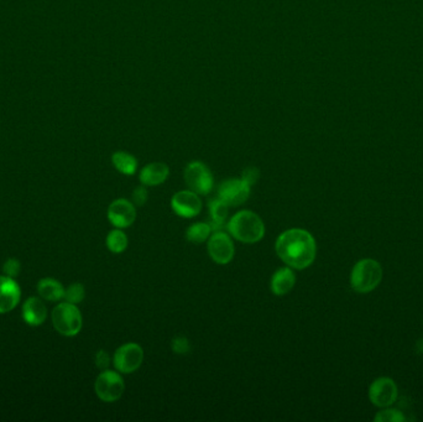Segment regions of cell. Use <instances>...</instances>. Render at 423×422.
Segmentation results:
<instances>
[{
  "label": "cell",
  "mask_w": 423,
  "mask_h": 422,
  "mask_svg": "<svg viewBox=\"0 0 423 422\" xmlns=\"http://www.w3.org/2000/svg\"><path fill=\"white\" fill-rule=\"evenodd\" d=\"M51 317L56 331L65 337L77 336L83 323L82 315L77 306L67 301L56 306Z\"/></svg>",
  "instance_id": "obj_4"
},
{
  "label": "cell",
  "mask_w": 423,
  "mask_h": 422,
  "mask_svg": "<svg viewBox=\"0 0 423 422\" xmlns=\"http://www.w3.org/2000/svg\"><path fill=\"white\" fill-rule=\"evenodd\" d=\"M374 420L376 422H402L406 420V417L397 409H385L378 412Z\"/></svg>",
  "instance_id": "obj_23"
},
{
  "label": "cell",
  "mask_w": 423,
  "mask_h": 422,
  "mask_svg": "<svg viewBox=\"0 0 423 422\" xmlns=\"http://www.w3.org/2000/svg\"><path fill=\"white\" fill-rule=\"evenodd\" d=\"M95 393L100 400L113 403L122 398L125 385L122 375L113 370H103L97 378L95 384Z\"/></svg>",
  "instance_id": "obj_6"
},
{
  "label": "cell",
  "mask_w": 423,
  "mask_h": 422,
  "mask_svg": "<svg viewBox=\"0 0 423 422\" xmlns=\"http://www.w3.org/2000/svg\"><path fill=\"white\" fill-rule=\"evenodd\" d=\"M171 347H173V350L176 354H186L189 350V339L182 337V336L175 337Z\"/></svg>",
  "instance_id": "obj_24"
},
{
  "label": "cell",
  "mask_w": 423,
  "mask_h": 422,
  "mask_svg": "<svg viewBox=\"0 0 423 422\" xmlns=\"http://www.w3.org/2000/svg\"><path fill=\"white\" fill-rule=\"evenodd\" d=\"M84 296H86V290H84L83 285H81V283H72L68 286V289L65 290V299L67 302L73 304V305L79 304L81 301L83 300Z\"/></svg>",
  "instance_id": "obj_22"
},
{
  "label": "cell",
  "mask_w": 423,
  "mask_h": 422,
  "mask_svg": "<svg viewBox=\"0 0 423 422\" xmlns=\"http://www.w3.org/2000/svg\"><path fill=\"white\" fill-rule=\"evenodd\" d=\"M133 202L135 206H144L147 201V189H145V186H139L136 189H134Z\"/></svg>",
  "instance_id": "obj_27"
},
{
  "label": "cell",
  "mask_w": 423,
  "mask_h": 422,
  "mask_svg": "<svg viewBox=\"0 0 423 422\" xmlns=\"http://www.w3.org/2000/svg\"><path fill=\"white\" fill-rule=\"evenodd\" d=\"M278 258L294 269H306L316 259L317 245L310 232L305 229H289L276 240Z\"/></svg>",
  "instance_id": "obj_1"
},
{
  "label": "cell",
  "mask_w": 423,
  "mask_h": 422,
  "mask_svg": "<svg viewBox=\"0 0 423 422\" xmlns=\"http://www.w3.org/2000/svg\"><path fill=\"white\" fill-rule=\"evenodd\" d=\"M22 318L29 326H41L47 318V307L39 297H30L22 305Z\"/></svg>",
  "instance_id": "obj_14"
},
{
  "label": "cell",
  "mask_w": 423,
  "mask_h": 422,
  "mask_svg": "<svg viewBox=\"0 0 423 422\" xmlns=\"http://www.w3.org/2000/svg\"><path fill=\"white\" fill-rule=\"evenodd\" d=\"M208 253L217 264L225 265L233 259V240L228 234L217 232L208 239Z\"/></svg>",
  "instance_id": "obj_10"
},
{
  "label": "cell",
  "mask_w": 423,
  "mask_h": 422,
  "mask_svg": "<svg viewBox=\"0 0 423 422\" xmlns=\"http://www.w3.org/2000/svg\"><path fill=\"white\" fill-rule=\"evenodd\" d=\"M229 233L243 243H256L264 238L265 226L262 218L251 211H240L228 222Z\"/></svg>",
  "instance_id": "obj_2"
},
{
  "label": "cell",
  "mask_w": 423,
  "mask_h": 422,
  "mask_svg": "<svg viewBox=\"0 0 423 422\" xmlns=\"http://www.w3.org/2000/svg\"><path fill=\"white\" fill-rule=\"evenodd\" d=\"M383 280V267L373 259L358 261L351 275V288L359 294H367L376 289Z\"/></svg>",
  "instance_id": "obj_3"
},
{
  "label": "cell",
  "mask_w": 423,
  "mask_h": 422,
  "mask_svg": "<svg viewBox=\"0 0 423 422\" xmlns=\"http://www.w3.org/2000/svg\"><path fill=\"white\" fill-rule=\"evenodd\" d=\"M170 169L163 162H151L140 171V182L144 186H159L166 181Z\"/></svg>",
  "instance_id": "obj_15"
},
{
  "label": "cell",
  "mask_w": 423,
  "mask_h": 422,
  "mask_svg": "<svg viewBox=\"0 0 423 422\" xmlns=\"http://www.w3.org/2000/svg\"><path fill=\"white\" fill-rule=\"evenodd\" d=\"M212 227L208 223H195L187 229L186 238L191 243L200 244L211 237Z\"/></svg>",
  "instance_id": "obj_20"
},
{
  "label": "cell",
  "mask_w": 423,
  "mask_h": 422,
  "mask_svg": "<svg viewBox=\"0 0 423 422\" xmlns=\"http://www.w3.org/2000/svg\"><path fill=\"white\" fill-rule=\"evenodd\" d=\"M111 364V357L106 353V350H99L97 354H95V366L102 369V370H106V368L109 367Z\"/></svg>",
  "instance_id": "obj_28"
},
{
  "label": "cell",
  "mask_w": 423,
  "mask_h": 422,
  "mask_svg": "<svg viewBox=\"0 0 423 422\" xmlns=\"http://www.w3.org/2000/svg\"><path fill=\"white\" fill-rule=\"evenodd\" d=\"M250 189L243 178H232L219 186L218 195L228 206L238 207L249 198Z\"/></svg>",
  "instance_id": "obj_9"
},
{
  "label": "cell",
  "mask_w": 423,
  "mask_h": 422,
  "mask_svg": "<svg viewBox=\"0 0 423 422\" xmlns=\"http://www.w3.org/2000/svg\"><path fill=\"white\" fill-rule=\"evenodd\" d=\"M106 247L111 253H115V254L122 253L128 247V237L119 229L111 230L106 237Z\"/></svg>",
  "instance_id": "obj_21"
},
{
  "label": "cell",
  "mask_w": 423,
  "mask_h": 422,
  "mask_svg": "<svg viewBox=\"0 0 423 422\" xmlns=\"http://www.w3.org/2000/svg\"><path fill=\"white\" fill-rule=\"evenodd\" d=\"M144 361V350L136 343H127L118 348L113 363L118 372L130 374L139 369Z\"/></svg>",
  "instance_id": "obj_7"
},
{
  "label": "cell",
  "mask_w": 423,
  "mask_h": 422,
  "mask_svg": "<svg viewBox=\"0 0 423 422\" xmlns=\"http://www.w3.org/2000/svg\"><path fill=\"white\" fill-rule=\"evenodd\" d=\"M135 218H136V210L130 201L124 198L114 201L108 208V219L117 228L130 227Z\"/></svg>",
  "instance_id": "obj_12"
},
{
  "label": "cell",
  "mask_w": 423,
  "mask_h": 422,
  "mask_svg": "<svg viewBox=\"0 0 423 422\" xmlns=\"http://www.w3.org/2000/svg\"><path fill=\"white\" fill-rule=\"evenodd\" d=\"M3 272H4L6 276L13 279L15 278V276L19 275V272H20V261L17 260V259H8L4 263Z\"/></svg>",
  "instance_id": "obj_25"
},
{
  "label": "cell",
  "mask_w": 423,
  "mask_h": 422,
  "mask_svg": "<svg viewBox=\"0 0 423 422\" xmlns=\"http://www.w3.org/2000/svg\"><path fill=\"white\" fill-rule=\"evenodd\" d=\"M184 181L189 189L198 195H208L214 185L211 170L200 162H189L184 170Z\"/></svg>",
  "instance_id": "obj_5"
},
{
  "label": "cell",
  "mask_w": 423,
  "mask_h": 422,
  "mask_svg": "<svg viewBox=\"0 0 423 422\" xmlns=\"http://www.w3.org/2000/svg\"><path fill=\"white\" fill-rule=\"evenodd\" d=\"M111 162L119 173L127 176L134 175L138 169L136 157L127 151H115L111 156Z\"/></svg>",
  "instance_id": "obj_18"
},
{
  "label": "cell",
  "mask_w": 423,
  "mask_h": 422,
  "mask_svg": "<svg viewBox=\"0 0 423 422\" xmlns=\"http://www.w3.org/2000/svg\"><path fill=\"white\" fill-rule=\"evenodd\" d=\"M40 297L47 301H58L65 297V288L55 279H41L38 283Z\"/></svg>",
  "instance_id": "obj_17"
},
{
  "label": "cell",
  "mask_w": 423,
  "mask_h": 422,
  "mask_svg": "<svg viewBox=\"0 0 423 422\" xmlns=\"http://www.w3.org/2000/svg\"><path fill=\"white\" fill-rule=\"evenodd\" d=\"M229 206L222 198H213L209 201V214H211V227L222 228L227 221Z\"/></svg>",
  "instance_id": "obj_19"
},
{
  "label": "cell",
  "mask_w": 423,
  "mask_h": 422,
  "mask_svg": "<svg viewBox=\"0 0 423 422\" xmlns=\"http://www.w3.org/2000/svg\"><path fill=\"white\" fill-rule=\"evenodd\" d=\"M171 207L175 213L184 218H193L200 214L202 210V201L198 194L193 191H179L173 196Z\"/></svg>",
  "instance_id": "obj_11"
},
{
  "label": "cell",
  "mask_w": 423,
  "mask_h": 422,
  "mask_svg": "<svg viewBox=\"0 0 423 422\" xmlns=\"http://www.w3.org/2000/svg\"><path fill=\"white\" fill-rule=\"evenodd\" d=\"M259 178H260V173H259V170L254 166L245 169L244 171H243V176H241V178H243L245 182L249 185L250 187L257 182Z\"/></svg>",
  "instance_id": "obj_26"
},
{
  "label": "cell",
  "mask_w": 423,
  "mask_h": 422,
  "mask_svg": "<svg viewBox=\"0 0 423 422\" xmlns=\"http://www.w3.org/2000/svg\"><path fill=\"white\" fill-rule=\"evenodd\" d=\"M22 290L17 281L9 276H0V315L10 312L17 307Z\"/></svg>",
  "instance_id": "obj_13"
},
{
  "label": "cell",
  "mask_w": 423,
  "mask_h": 422,
  "mask_svg": "<svg viewBox=\"0 0 423 422\" xmlns=\"http://www.w3.org/2000/svg\"><path fill=\"white\" fill-rule=\"evenodd\" d=\"M295 283V272L289 267H281L271 278V291L276 296H284L294 289Z\"/></svg>",
  "instance_id": "obj_16"
},
{
  "label": "cell",
  "mask_w": 423,
  "mask_h": 422,
  "mask_svg": "<svg viewBox=\"0 0 423 422\" xmlns=\"http://www.w3.org/2000/svg\"><path fill=\"white\" fill-rule=\"evenodd\" d=\"M397 385L392 379L378 378L369 388V399L378 407H389L397 400Z\"/></svg>",
  "instance_id": "obj_8"
}]
</instances>
